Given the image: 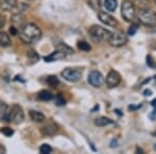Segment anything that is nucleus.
<instances>
[{
	"instance_id": "obj_1",
	"label": "nucleus",
	"mask_w": 156,
	"mask_h": 154,
	"mask_svg": "<svg viewBox=\"0 0 156 154\" xmlns=\"http://www.w3.org/2000/svg\"><path fill=\"white\" fill-rule=\"evenodd\" d=\"M20 39L25 44H32L41 38V29L34 23H27L22 26L20 31Z\"/></svg>"
},
{
	"instance_id": "obj_38",
	"label": "nucleus",
	"mask_w": 156,
	"mask_h": 154,
	"mask_svg": "<svg viewBox=\"0 0 156 154\" xmlns=\"http://www.w3.org/2000/svg\"><path fill=\"white\" fill-rule=\"evenodd\" d=\"M155 2H156V0H155Z\"/></svg>"
},
{
	"instance_id": "obj_12",
	"label": "nucleus",
	"mask_w": 156,
	"mask_h": 154,
	"mask_svg": "<svg viewBox=\"0 0 156 154\" xmlns=\"http://www.w3.org/2000/svg\"><path fill=\"white\" fill-rule=\"evenodd\" d=\"M67 55L64 53L62 51H60V50L56 49L55 51L53 52V53H51L50 55H48V56L45 57V60H46L47 63H51V62H55V60H59V59H65Z\"/></svg>"
},
{
	"instance_id": "obj_32",
	"label": "nucleus",
	"mask_w": 156,
	"mask_h": 154,
	"mask_svg": "<svg viewBox=\"0 0 156 154\" xmlns=\"http://www.w3.org/2000/svg\"><path fill=\"white\" fill-rule=\"evenodd\" d=\"M4 24H5V20H4L3 17L0 16V28H2L4 26Z\"/></svg>"
},
{
	"instance_id": "obj_19",
	"label": "nucleus",
	"mask_w": 156,
	"mask_h": 154,
	"mask_svg": "<svg viewBox=\"0 0 156 154\" xmlns=\"http://www.w3.org/2000/svg\"><path fill=\"white\" fill-rule=\"evenodd\" d=\"M87 4H89V6L95 12H100L101 6H102L101 0H87Z\"/></svg>"
},
{
	"instance_id": "obj_23",
	"label": "nucleus",
	"mask_w": 156,
	"mask_h": 154,
	"mask_svg": "<svg viewBox=\"0 0 156 154\" xmlns=\"http://www.w3.org/2000/svg\"><path fill=\"white\" fill-rule=\"evenodd\" d=\"M27 57H28L29 62L32 63V64H34V63H37V60H39V55L36 51H34V50H31V51H29L28 53H27Z\"/></svg>"
},
{
	"instance_id": "obj_4",
	"label": "nucleus",
	"mask_w": 156,
	"mask_h": 154,
	"mask_svg": "<svg viewBox=\"0 0 156 154\" xmlns=\"http://www.w3.org/2000/svg\"><path fill=\"white\" fill-rule=\"evenodd\" d=\"M121 15L123 19L127 22H132L134 18L136 17V9L133 4L132 1L130 0H124L121 6Z\"/></svg>"
},
{
	"instance_id": "obj_36",
	"label": "nucleus",
	"mask_w": 156,
	"mask_h": 154,
	"mask_svg": "<svg viewBox=\"0 0 156 154\" xmlns=\"http://www.w3.org/2000/svg\"><path fill=\"white\" fill-rule=\"evenodd\" d=\"M154 149H155V150H156V144H155V146H154Z\"/></svg>"
},
{
	"instance_id": "obj_11",
	"label": "nucleus",
	"mask_w": 156,
	"mask_h": 154,
	"mask_svg": "<svg viewBox=\"0 0 156 154\" xmlns=\"http://www.w3.org/2000/svg\"><path fill=\"white\" fill-rule=\"evenodd\" d=\"M17 4V0H0V9L3 12H12Z\"/></svg>"
},
{
	"instance_id": "obj_22",
	"label": "nucleus",
	"mask_w": 156,
	"mask_h": 154,
	"mask_svg": "<svg viewBox=\"0 0 156 154\" xmlns=\"http://www.w3.org/2000/svg\"><path fill=\"white\" fill-rule=\"evenodd\" d=\"M46 81L49 85H51V87H56V85L59 83L58 78H57L56 76H54V75H50V76L47 77Z\"/></svg>"
},
{
	"instance_id": "obj_20",
	"label": "nucleus",
	"mask_w": 156,
	"mask_h": 154,
	"mask_svg": "<svg viewBox=\"0 0 156 154\" xmlns=\"http://www.w3.org/2000/svg\"><path fill=\"white\" fill-rule=\"evenodd\" d=\"M7 112H9L7 104L3 101H0V120H5Z\"/></svg>"
},
{
	"instance_id": "obj_9",
	"label": "nucleus",
	"mask_w": 156,
	"mask_h": 154,
	"mask_svg": "<svg viewBox=\"0 0 156 154\" xmlns=\"http://www.w3.org/2000/svg\"><path fill=\"white\" fill-rule=\"evenodd\" d=\"M105 82H106V85L109 89H114V88L118 87L121 83L120 73L115 71V70H110L108 72L106 78H105Z\"/></svg>"
},
{
	"instance_id": "obj_35",
	"label": "nucleus",
	"mask_w": 156,
	"mask_h": 154,
	"mask_svg": "<svg viewBox=\"0 0 156 154\" xmlns=\"http://www.w3.org/2000/svg\"><path fill=\"white\" fill-rule=\"evenodd\" d=\"M152 105H153V106H155V105H156V99L152 101Z\"/></svg>"
},
{
	"instance_id": "obj_16",
	"label": "nucleus",
	"mask_w": 156,
	"mask_h": 154,
	"mask_svg": "<svg viewBox=\"0 0 156 154\" xmlns=\"http://www.w3.org/2000/svg\"><path fill=\"white\" fill-rule=\"evenodd\" d=\"M12 44L11 38L4 31H0V46L1 47H9Z\"/></svg>"
},
{
	"instance_id": "obj_14",
	"label": "nucleus",
	"mask_w": 156,
	"mask_h": 154,
	"mask_svg": "<svg viewBox=\"0 0 156 154\" xmlns=\"http://www.w3.org/2000/svg\"><path fill=\"white\" fill-rule=\"evenodd\" d=\"M29 117L34 122L37 123H42L45 121V117L44 113H42L41 112H37V110H29Z\"/></svg>"
},
{
	"instance_id": "obj_6",
	"label": "nucleus",
	"mask_w": 156,
	"mask_h": 154,
	"mask_svg": "<svg viewBox=\"0 0 156 154\" xmlns=\"http://www.w3.org/2000/svg\"><path fill=\"white\" fill-rule=\"evenodd\" d=\"M128 41L126 34L124 32L117 31V32H110L109 37L107 39V42L109 43V45H112V47H122L124 45H126Z\"/></svg>"
},
{
	"instance_id": "obj_13",
	"label": "nucleus",
	"mask_w": 156,
	"mask_h": 154,
	"mask_svg": "<svg viewBox=\"0 0 156 154\" xmlns=\"http://www.w3.org/2000/svg\"><path fill=\"white\" fill-rule=\"evenodd\" d=\"M57 130H58L57 125H55V124L52 123V124H49V125L45 126V127H43L42 133L44 135H46V136H52V135H54L55 133L57 132Z\"/></svg>"
},
{
	"instance_id": "obj_27",
	"label": "nucleus",
	"mask_w": 156,
	"mask_h": 154,
	"mask_svg": "<svg viewBox=\"0 0 156 154\" xmlns=\"http://www.w3.org/2000/svg\"><path fill=\"white\" fill-rule=\"evenodd\" d=\"M0 131H1L2 134H4L5 136H12V134H14V130L12 129V128H9V127H3L0 129Z\"/></svg>"
},
{
	"instance_id": "obj_3",
	"label": "nucleus",
	"mask_w": 156,
	"mask_h": 154,
	"mask_svg": "<svg viewBox=\"0 0 156 154\" xmlns=\"http://www.w3.org/2000/svg\"><path fill=\"white\" fill-rule=\"evenodd\" d=\"M90 39L93 40L95 43H102L105 40L108 39L110 34V31L105 28H103L101 26H98V25H93L92 27L89 29Z\"/></svg>"
},
{
	"instance_id": "obj_18",
	"label": "nucleus",
	"mask_w": 156,
	"mask_h": 154,
	"mask_svg": "<svg viewBox=\"0 0 156 154\" xmlns=\"http://www.w3.org/2000/svg\"><path fill=\"white\" fill-rule=\"evenodd\" d=\"M104 6L108 12H115L118 6V0H104Z\"/></svg>"
},
{
	"instance_id": "obj_28",
	"label": "nucleus",
	"mask_w": 156,
	"mask_h": 154,
	"mask_svg": "<svg viewBox=\"0 0 156 154\" xmlns=\"http://www.w3.org/2000/svg\"><path fill=\"white\" fill-rule=\"evenodd\" d=\"M55 104L58 105V106H62V105L66 104V100L64 99V97L62 95H58L55 98Z\"/></svg>"
},
{
	"instance_id": "obj_2",
	"label": "nucleus",
	"mask_w": 156,
	"mask_h": 154,
	"mask_svg": "<svg viewBox=\"0 0 156 154\" xmlns=\"http://www.w3.org/2000/svg\"><path fill=\"white\" fill-rule=\"evenodd\" d=\"M136 18L138 22L145 25V26H154V25H156V14L152 9H138V12H136Z\"/></svg>"
},
{
	"instance_id": "obj_37",
	"label": "nucleus",
	"mask_w": 156,
	"mask_h": 154,
	"mask_svg": "<svg viewBox=\"0 0 156 154\" xmlns=\"http://www.w3.org/2000/svg\"><path fill=\"white\" fill-rule=\"evenodd\" d=\"M153 135H156V132H154V133H153Z\"/></svg>"
},
{
	"instance_id": "obj_10",
	"label": "nucleus",
	"mask_w": 156,
	"mask_h": 154,
	"mask_svg": "<svg viewBox=\"0 0 156 154\" xmlns=\"http://www.w3.org/2000/svg\"><path fill=\"white\" fill-rule=\"evenodd\" d=\"M98 18H99V20L103 24L107 25V26H110V27H117L118 24H119L117 19L114 18V17L110 16L109 14H107V13H105V12L100 11L98 13Z\"/></svg>"
},
{
	"instance_id": "obj_24",
	"label": "nucleus",
	"mask_w": 156,
	"mask_h": 154,
	"mask_svg": "<svg viewBox=\"0 0 156 154\" xmlns=\"http://www.w3.org/2000/svg\"><path fill=\"white\" fill-rule=\"evenodd\" d=\"M77 47H78V49L81 50V51H90V44H89V43H87L85 41L78 42Z\"/></svg>"
},
{
	"instance_id": "obj_15",
	"label": "nucleus",
	"mask_w": 156,
	"mask_h": 154,
	"mask_svg": "<svg viewBox=\"0 0 156 154\" xmlns=\"http://www.w3.org/2000/svg\"><path fill=\"white\" fill-rule=\"evenodd\" d=\"M112 124H114V121L106 117H99L95 120V125L98 126V127H106V126Z\"/></svg>"
},
{
	"instance_id": "obj_33",
	"label": "nucleus",
	"mask_w": 156,
	"mask_h": 154,
	"mask_svg": "<svg viewBox=\"0 0 156 154\" xmlns=\"http://www.w3.org/2000/svg\"><path fill=\"white\" fill-rule=\"evenodd\" d=\"M6 152V149L3 147L2 145H0V154H3Z\"/></svg>"
},
{
	"instance_id": "obj_30",
	"label": "nucleus",
	"mask_w": 156,
	"mask_h": 154,
	"mask_svg": "<svg viewBox=\"0 0 156 154\" xmlns=\"http://www.w3.org/2000/svg\"><path fill=\"white\" fill-rule=\"evenodd\" d=\"M147 65L151 68H156V63H154V59H152L151 55H148L147 56Z\"/></svg>"
},
{
	"instance_id": "obj_8",
	"label": "nucleus",
	"mask_w": 156,
	"mask_h": 154,
	"mask_svg": "<svg viewBox=\"0 0 156 154\" xmlns=\"http://www.w3.org/2000/svg\"><path fill=\"white\" fill-rule=\"evenodd\" d=\"M87 81L92 87L94 88H100L103 85V83L105 82V78L102 75L101 72L97 71V70H94L89 74L87 76Z\"/></svg>"
},
{
	"instance_id": "obj_17",
	"label": "nucleus",
	"mask_w": 156,
	"mask_h": 154,
	"mask_svg": "<svg viewBox=\"0 0 156 154\" xmlns=\"http://www.w3.org/2000/svg\"><path fill=\"white\" fill-rule=\"evenodd\" d=\"M37 97H39V99L42 101H50V100L53 99V94H52L51 92H49V91L43 90L39 93Z\"/></svg>"
},
{
	"instance_id": "obj_5",
	"label": "nucleus",
	"mask_w": 156,
	"mask_h": 154,
	"mask_svg": "<svg viewBox=\"0 0 156 154\" xmlns=\"http://www.w3.org/2000/svg\"><path fill=\"white\" fill-rule=\"evenodd\" d=\"M7 122L14 123V124H20L24 121V113L21 106L18 104L12 105L11 109L7 112L5 120Z\"/></svg>"
},
{
	"instance_id": "obj_31",
	"label": "nucleus",
	"mask_w": 156,
	"mask_h": 154,
	"mask_svg": "<svg viewBox=\"0 0 156 154\" xmlns=\"http://www.w3.org/2000/svg\"><path fill=\"white\" fill-rule=\"evenodd\" d=\"M9 32H11L12 36H16V34H18V29H17L16 26H11V28H9Z\"/></svg>"
},
{
	"instance_id": "obj_7",
	"label": "nucleus",
	"mask_w": 156,
	"mask_h": 154,
	"mask_svg": "<svg viewBox=\"0 0 156 154\" xmlns=\"http://www.w3.org/2000/svg\"><path fill=\"white\" fill-rule=\"evenodd\" d=\"M62 76L70 82H77L81 79V71L78 69H73V68H67L62 72Z\"/></svg>"
},
{
	"instance_id": "obj_26",
	"label": "nucleus",
	"mask_w": 156,
	"mask_h": 154,
	"mask_svg": "<svg viewBox=\"0 0 156 154\" xmlns=\"http://www.w3.org/2000/svg\"><path fill=\"white\" fill-rule=\"evenodd\" d=\"M40 152L42 154H48L52 152V148L50 147L48 144H43V145L40 147Z\"/></svg>"
},
{
	"instance_id": "obj_21",
	"label": "nucleus",
	"mask_w": 156,
	"mask_h": 154,
	"mask_svg": "<svg viewBox=\"0 0 156 154\" xmlns=\"http://www.w3.org/2000/svg\"><path fill=\"white\" fill-rule=\"evenodd\" d=\"M56 49H58V50H60V51H62L66 55L74 53V50H73L71 47L68 46L67 44H59V45H57Z\"/></svg>"
},
{
	"instance_id": "obj_25",
	"label": "nucleus",
	"mask_w": 156,
	"mask_h": 154,
	"mask_svg": "<svg viewBox=\"0 0 156 154\" xmlns=\"http://www.w3.org/2000/svg\"><path fill=\"white\" fill-rule=\"evenodd\" d=\"M12 21L14 22V23H20V24L23 23L24 17H23V15H22V13H20V14H15V16L12 17Z\"/></svg>"
},
{
	"instance_id": "obj_34",
	"label": "nucleus",
	"mask_w": 156,
	"mask_h": 154,
	"mask_svg": "<svg viewBox=\"0 0 156 154\" xmlns=\"http://www.w3.org/2000/svg\"><path fill=\"white\" fill-rule=\"evenodd\" d=\"M144 94H145V96H150L151 94H152V92H151L150 90H146L144 92Z\"/></svg>"
},
{
	"instance_id": "obj_29",
	"label": "nucleus",
	"mask_w": 156,
	"mask_h": 154,
	"mask_svg": "<svg viewBox=\"0 0 156 154\" xmlns=\"http://www.w3.org/2000/svg\"><path fill=\"white\" fill-rule=\"evenodd\" d=\"M137 29H138V25L132 24L131 26L129 27V29H128V36H134V34H136Z\"/></svg>"
}]
</instances>
